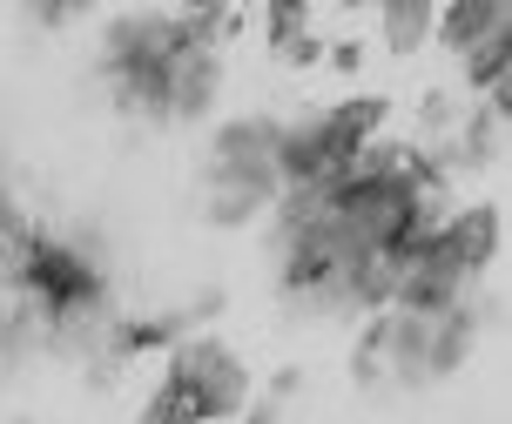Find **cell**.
<instances>
[{
	"instance_id": "6da1fadb",
	"label": "cell",
	"mask_w": 512,
	"mask_h": 424,
	"mask_svg": "<svg viewBox=\"0 0 512 424\" xmlns=\"http://www.w3.org/2000/svg\"><path fill=\"white\" fill-rule=\"evenodd\" d=\"M243 398H250V371H243L223 344L196 337V344H182L176 357H169V377H162V391H155V404H149L142 424L230 418V411H243Z\"/></svg>"
},
{
	"instance_id": "7a4b0ae2",
	"label": "cell",
	"mask_w": 512,
	"mask_h": 424,
	"mask_svg": "<svg viewBox=\"0 0 512 424\" xmlns=\"http://www.w3.org/2000/svg\"><path fill=\"white\" fill-rule=\"evenodd\" d=\"M378 21H384V48L411 54V48H418V41L438 27V7H425V0H398V7H384Z\"/></svg>"
}]
</instances>
